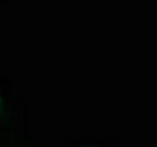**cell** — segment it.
<instances>
[{
  "mask_svg": "<svg viewBox=\"0 0 157 147\" xmlns=\"http://www.w3.org/2000/svg\"><path fill=\"white\" fill-rule=\"evenodd\" d=\"M12 114V96H10V88L6 85H2L0 81V124L10 118Z\"/></svg>",
  "mask_w": 157,
  "mask_h": 147,
  "instance_id": "1",
  "label": "cell"
},
{
  "mask_svg": "<svg viewBox=\"0 0 157 147\" xmlns=\"http://www.w3.org/2000/svg\"><path fill=\"white\" fill-rule=\"evenodd\" d=\"M14 0H0V8H6V6H10Z\"/></svg>",
  "mask_w": 157,
  "mask_h": 147,
  "instance_id": "3",
  "label": "cell"
},
{
  "mask_svg": "<svg viewBox=\"0 0 157 147\" xmlns=\"http://www.w3.org/2000/svg\"><path fill=\"white\" fill-rule=\"evenodd\" d=\"M67 147H114L112 141H100V139H88V141H78L75 145H67Z\"/></svg>",
  "mask_w": 157,
  "mask_h": 147,
  "instance_id": "2",
  "label": "cell"
}]
</instances>
